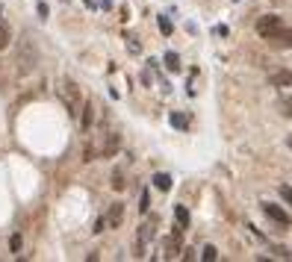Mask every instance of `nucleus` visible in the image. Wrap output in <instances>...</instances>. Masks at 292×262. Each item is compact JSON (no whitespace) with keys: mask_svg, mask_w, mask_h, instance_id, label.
I'll return each mask as SVG.
<instances>
[{"mask_svg":"<svg viewBox=\"0 0 292 262\" xmlns=\"http://www.w3.org/2000/svg\"><path fill=\"white\" fill-rule=\"evenodd\" d=\"M201 259H207V262H215V259H218V250H215V245H204V250H201Z\"/></svg>","mask_w":292,"mask_h":262,"instance_id":"16","label":"nucleus"},{"mask_svg":"<svg viewBox=\"0 0 292 262\" xmlns=\"http://www.w3.org/2000/svg\"><path fill=\"white\" fill-rule=\"evenodd\" d=\"M35 65H39V47L27 35V39H21V50H18V71L27 77V74L35 71Z\"/></svg>","mask_w":292,"mask_h":262,"instance_id":"2","label":"nucleus"},{"mask_svg":"<svg viewBox=\"0 0 292 262\" xmlns=\"http://www.w3.org/2000/svg\"><path fill=\"white\" fill-rule=\"evenodd\" d=\"M154 189L168 192V189H171V177H168V174H154Z\"/></svg>","mask_w":292,"mask_h":262,"instance_id":"13","label":"nucleus"},{"mask_svg":"<svg viewBox=\"0 0 292 262\" xmlns=\"http://www.w3.org/2000/svg\"><path fill=\"white\" fill-rule=\"evenodd\" d=\"M21 245H24V242H21V236L15 233V236L9 239V247H12V253H18V250H21Z\"/></svg>","mask_w":292,"mask_h":262,"instance_id":"21","label":"nucleus"},{"mask_svg":"<svg viewBox=\"0 0 292 262\" xmlns=\"http://www.w3.org/2000/svg\"><path fill=\"white\" fill-rule=\"evenodd\" d=\"M269 86H275V89H292V71H275L269 77Z\"/></svg>","mask_w":292,"mask_h":262,"instance_id":"6","label":"nucleus"},{"mask_svg":"<svg viewBox=\"0 0 292 262\" xmlns=\"http://www.w3.org/2000/svg\"><path fill=\"white\" fill-rule=\"evenodd\" d=\"M62 100L68 103L71 115H77V112H80V89H77L74 80H62Z\"/></svg>","mask_w":292,"mask_h":262,"instance_id":"3","label":"nucleus"},{"mask_svg":"<svg viewBox=\"0 0 292 262\" xmlns=\"http://www.w3.org/2000/svg\"><path fill=\"white\" fill-rule=\"evenodd\" d=\"M174 218H177V227H180V230L189 227V209H186V206H174Z\"/></svg>","mask_w":292,"mask_h":262,"instance_id":"11","label":"nucleus"},{"mask_svg":"<svg viewBox=\"0 0 292 262\" xmlns=\"http://www.w3.org/2000/svg\"><path fill=\"white\" fill-rule=\"evenodd\" d=\"M118 144H121V139H118L115 133H109V136H106V144H103V156H113V154L118 151Z\"/></svg>","mask_w":292,"mask_h":262,"instance_id":"10","label":"nucleus"},{"mask_svg":"<svg viewBox=\"0 0 292 262\" xmlns=\"http://www.w3.org/2000/svg\"><path fill=\"white\" fill-rule=\"evenodd\" d=\"M157 24H160V32H162V35H171V32H174V27H171V21H168L165 15H162V18H160Z\"/></svg>","mask_w":292,"mask_h":262,"instance_id":"18","label":"nucleus"},{"mask_svg":"<svg viewBox=\"0 0 292 262\" xmlns=\"http://www.w3.org/2000/svg\"><path fill=\"white\" fill-rule=\"evenodd\" d=\"M127 42H130V53H139L142 50V45L136 42V35H127Z\"/></svg>","mask_w":292,"mask_h":262,"instance_id":"22","label":"nucleus"},{"mask_svg":"<svg viewBox=\"0 0 292 262\" xmlns=\"http://www.w3.org/2000/svg\"><path fill=\"white\" fill-rule=\"evenodd\" d=\"M260 206H263V215H266L269 221H275L277 227H289V224H292V218H289L277 203H269V200H266V203H260Z\"/></svg>","mask_w":292,"mask_h":262,"instance_id":"4","label":"nucleus"},{"mask_svg":"<svg viewBox=\"0 0 292 262\" xmlns=\"http://www.w3.org/2000/svg\"><path fill=\"white\" fill-rule=\"evenodd\" d=\"M124 185H127V183H124V174L115 168V171H113V189H115V192H124Z\"/></svg>","mask_w":292,"mask_h":262,"instance_id":"17","label":"nucleus"},{"mask_svg":"<svg viewBox=\"0 0 292 262\" xmlns=\"http://www.w3.org/2000/svg\"><path fill=\"white\" fill-rule=\"evenodd\" d=\"M80 124H83V130H92V124H95V103L92 100L83 103V121Z\"/></svg>","mask_w":292,"mask_h":262,"instance_id":"8","label":"nucleus"},{"mask_svg":"<svg viewBox=\"0 0 292 262\" xmlns=\"http://www.w3.org/2000/svg\"><path fill=\"white\" fill-rule=\"evenodd\" d=\"M277 109H280V115L292 118V97H280V100H277Z\"/></svg>","mask_w":292,"mask_h":262,"instance_id":"15","label":"nucleus"},{"mask_svg":"<svg viewBox=\"0 0 292 262\" xmlns=\"http://www.w3.org/2000/svg\"><path fill=\"white\" fill-rule=\"evenodd\" d=\"M257 32H260V39L280 42V45H292V30H286L277 15H263L257 21Z\"/></svg>","mask_w":292,"mask_h":262,"instance_id":"1","label":"nucleus"},{"mask_svg":"<svg viewBox=\"0 0 292 262\" xmlns=\"http://www.w3.org/2000/svg\"><path fill=\"white\" fill-rule=\"evenodd\" d=\"M62 3H68V0H62Z\"/></svg>","mask_w":292,"mask_h":262,"instance_id":"25","label":"nucleus"},{"mask_svg":"<svg viewBox=\"0 0 292 262\" xmlns=\"http://www.w3.org/2000/svg\"><path fill=\"white\" fill-rule=\"evenodd\" d=\"M168 121H171V127H177V130H186V127H189V118L183 115V112H171Z\"/></svg>","mask_w":292,"mask_h":262,"instance_id":"12","label":"nucleus"},{"mask_svg":"<svg viewBox=\"0 0 292 262\" xmlns=\"http://www.w3.org/2000/svg\"><path fill=\"white\" fill-rule=\"evenodd\" d=\"M165 68H168L171 74H177V71H180V56L168 50V53H165Z\"/></svg>","mask_w":292,"mask_h":262,"instance_id":"14","label":"nucleus"},{"mask_svg":"<svg viewBox=\"0 0 292 262\" xmlns=\"http://www.w3.org/2000/svg\"><path fill=\"white\" fill-rule=\"evenodd\" d=\"M121 221H124V203H113L106 212V224L109 227H121Z\"/></svg>","mask_w":292,"mask_h":262,"instance_id":"7","label":"nucleus"},{"mask_svg":"<svg viewBox=\"0 0 292 262\" xmlns=\"http://www.w3.org/2000/svg\"><path fill=\"white\" fill-rule=\"evenodd\" d=\"M154 230H157V218H151V221H145L142 227H139V239H136V247H139V256H142L145 245H148V242L154 239Z\"/></svg>","mask_w":292,"mask_h":262,"instance_id":"5","label":"nucleus"},{"mask_svg":"<svg viewBox=\"0 0 292 262\" xmlns=\"http://www.w3.org/2000/svg\"><path fill=\"white\" fill-rule=\"evenodd\" d=\"M86 6H95V0H86Z\"/></svg>","mask_w":292,"mask_h":262,"instance_id":"23","label":"nucleus"},{"mask_svg":"<svg viewBox=\"0 0 292 262\" xmlns=\"http://www.w3.org/2000/svg\"><path fill=\"white\" fill-rule=\"evenodd\" d=\"M286 144H289V147H292V136H289V139H286Z\"/></svg>","mask_w":292,"mask_h":262,"instance_id":"24","label":"nucleus"},{"mask_svg":"<svg viewBox=\"0 0 292 262\" xmlns=\"http://www.w3.org/2000/svg\"><path fill=\"white\" fill-rule=\"evenodd\" d=\"M148 206H151V195L142 192V198H139V212H148Z\"/></svg>","mask_w":292,"mask_h":262,"instance_id":"19","label":"nucleus"},{"mask_svg":"<svg viewBox=\"0 0 292 262\" xmlns=\"http://www.w3.org/2000/svg\"><path fill=\"white\" fill-rule=\"evenodd\" d=\"M9 42H12V30H9V24L3 18H0V50H6Z\"/></svg>","mask_w":292,"mask_h":262,"instance_id":"9","label":"nucleus"},{"mask_svg":"<svg viewBox=\"0 0 292 262\" xmlns=\"http://www.w3.org/2000/svg\"><path fill=\"white\" fill-rule=\"evenodd\" d=\"M277 192H280V198H283V200H286V203L292 206V185H280Z\"/></svg>","mask_w":292,"mask_h":262,"instance_id":"20","label":"nucleus"}]
</instances>
